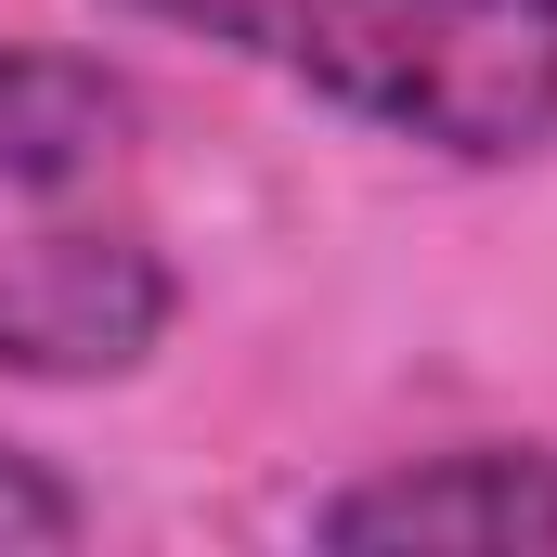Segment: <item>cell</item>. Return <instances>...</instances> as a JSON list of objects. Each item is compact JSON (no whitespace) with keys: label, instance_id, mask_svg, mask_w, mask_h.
Wrapping results in <instances>:
<instances>
[{"label":"cell","instance_id":"cell-1","mask_svg":"<svg viewBox=\"0 0 557 557\" xmlns=\"http://www.w3.org/2000/svg\"><path fill=\"white\" fill-rule=\"evenodd\" d=\"M104 13L234 52L454 169H532L557 143V0H104Z\"/></svg>","mask_w":557,"mask_h":557},{"label":"cell","instance_id":"cell-2","mask_svg":"<svg viewBox=\"0 0 557 557\" xmlns=\"http://www.w3.org/2000/svg\"><path fill=\"white\" fill-rule=\"evenodd\" d=\"M182 324V273L131 221H52L0 234V376L26 389H104L143 376Z\"/></svg>","mask_w":557,"mask_h":557},{"label":"cell","instance_id":"cell-3","mask_svg":"<svg viewBox=\"0 0 557 557\" xmlns=\"http://www.w3.org/2000/svg\"><path fill=\"white\" fill-rule=\"evenodd\" d=\"M337 557H557V454L545 441H454L416 467L350 480L324 519Z\"/></svg>","mask_w":557,"mask_h":557},{"label":"cell","instance_id":"cell-4","mask_svg":"<svg viewBox=\"0 0 557 557\" xmlns=\"http://www.w3.org/2000/svg\"><path fill=\"white\" fill-rule=\"evenodd\" d=\"M143 104L104 52H65V39H0V208L26 195H78L131 156Z\"/></svg>","mask_w":557,"mask_h":557},{"label":"cell","instance_id":"cell-5","mask_svg":"<svg viewBox=\"0 0 557 557\" xmlns=\"http://www.w3.org/2000/svg\"><path fill=\"white\" fill-rule=\"evenodd\" d=\"M78 532H91V506H78L39 454L0 441V557H52V545H78Z\"/></svg>","mask_w":557,"mask_h":557}]
</instances>
